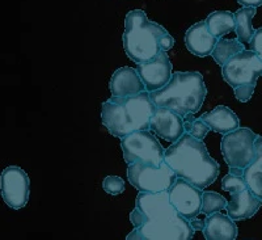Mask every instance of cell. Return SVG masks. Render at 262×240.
I'll use <instances>...</instances> for the list:
<instances>
[{
	"label": "cell",
	"instance_id": "4dcf8cb0",
	"mask_svg": "<svg viewBox=\"0 0 262 240\" xmlns=\"http://www.w3.org/2000/svg\"><path fill=\"white\" fill-rule=\"evenodd\" d=\"M229 173L236 176H243V168H238V167H229Z\"/></svg>",
	"mask_w": 262,
	"mask_h": 240
},
{
	"label": "cell",
	"instance_id": "7c38bea8",
	"mask_svg": "<svg viewBox=\"0 0 262 240\" xmlns=\"http://www.w3.org/2000/svg\"><path fill=\"white\" fill-rule=\"evenodd\" d=\"M135 70L143 82L147 92H154L169 82L172 76V62L167 51H160L152 59L137 63Z\"/></svg>",
	"mask_w": 262,
	"mask_h": 240
},
{
	"label": "cell",
	"instance_id": "603a6c76",
	"mask_svg": "<svg viewBox=\"0 0 262 240\" xmlns=\"http://www.w3.org/2000/svg\"><path fill=\"white\" fill-rule=\"evenodd\" d=\"M227 206V199L216 192H205L202 193V208L201 213L210 215V214L217 213L223 210Z\"/></svg>",
	"mask_w": 262,
	"mask_h": 240
},
{
	"label": "cell",
	"instance_id": "ba28073f",
	"mask_svg": "<svg viewBox=\"0 0 262 240\" xmlns=\"http://www.w3.org/2000/svg\"><path fill=\"white\" fill-rule=\"evenodd\" d=\"M257 134L248 128H237L224 134L221 142L223 159L228 167L244 169L254 159V141Z\"/></svg>",
	"mask_w": 262,
	"mask_h": 240
},
{
	"label": "cell",
	"instance_id": "8fae6325",
	"mask_svg": "<svg viewBox=\"0 0 262 240\" xmlns=\"http://www.w3.org/2000/svg\"><path fill=\"white\" fill-rule=\"evenodd\" d=\"M202 189L180 177H177L172 187L168 189L172 206L189 222L200 215L202 208Z\"/></svg>",
	"mask_w": 262,
	"mask_h": 240
},
{
	"label": "cell",
	"instance_id": "7402d4cb",
	"mask_svg": "<svg viewBox=\"0 0 262 240\" xmlns=\"http://www.w3.org/2000/svg\"><path fill=\"white\" fill-rule=\"evenodd\" d=\"M244 50V45L242 42L236 39H226V38H217L216 45H215L214 50H212L211 55L215 59L217 65L223 66L228 59H231L233 55Z\"/></svg>",
	"mask_w": 262,
	"mask_h": 240
},
{
	"label": "cell",
	"instance_id": "4316f807",
	"mask_svg": "<svg viewBox=\"0 0 262 240\" xmlns=\"http://www.w3.org/2000/svg\"><path fill=\"white\" fill-rule=\"evenodd\" d=\"M235 96L238 101L242 103H247L252 98L254 93V89H256V84L254 83H248V84H242V86L235 87Z\"/></svg>",
	"mask_w": 262,
	"mask_h": 240
},
{
	"label": "cell",
	"instance_id": "ac0fdd59",
	"mask_svg": "<svg viewBox=\"0 0 262 240\" xmlns=\"http://www.w3.org/2000/svg\"><path fill=\"white\" fill-rule=\"evenodd\" d=\"M201 118L212 131L223 134V135L240 128L238 117L229 108L224 107V105H219L215 109H212L211 112L205 113Z\"/></svg>",
	"mask_w": 262,
	"mask_h": 240
},
{
	"label": "cell",
	"instance_id": "8992f818",
	"mask_svg": "<svg viewBox=\"0 0 262 240\" xmlns=\"http://www.w3.org/2000/svg\"><path fill=\"white\" fill-rule=\"evenodd\" d=\"M123 159L127 164L146 163L160 167L164 162V148L156 136L148 130H139L128 134L121 139Z\"/></svg>",
	"mask_w": 262,
	"mask_h": 240
},
{
	"label": "cell",
	"instance_id": "4fadbf2b",
	"mask_svg": "<svg viewBox=\"0 0 262 240\" xmlns=\"http://www.w3.org/2000/svg\"><path fill=\"white\" fill-rule=\"evenodd\" d=\"M149 130L161 139L176 142L185 133L184 118L168 108L156 107L149 121Z\"/></svg>",
	"mask_w": 262,
	"mask_h": 240
},
{
	"label": "cell",
	"instance_id": "277c9868",
	"mask_svg": "<svg viewBox=\"0 0 262 240\" xmlns=\"http://www.w3.org/2000/svg\"><path fill=\"white\" fill-rule=\"evenodd\" d=\"M155 108L147 91L127 97L112 96L102 103L101 121L112 135L122 139L134 131L149 130Z\"/></svg>",
	"mask_w": 262,
	"mask_h": 240
},
{
	"label": "cell",
	"instance_id": "44dd1931",
	"mask_svg": "<svg viewBox=\"0 0 262 240\" xmlns=\"http://www.w3.org/2000/svg\"><path fill=\"white\" fill-rule=\"evenodd\" d=\"M256 13V7H243L235 13V32L237 39L242 44H249L250 38L253 36L254 29L252 20Z\"/></svg>",
	"mask_w": 262,
	"mask_h": 240
},
{
	"label": "cell",
	"instance_id": "6da1fadb",
	"mask_svg": "<svg viewBox=\"0 0 262 240\" xmlns=\"http://www.w3.org/2000/svg\"><path fill=\"white\" fill-rule=\"evenodd\" d=\"M133 231L127 240H190L194 230L173 208L168 192H140L130 214Z\"/></svg>",
	"mask_w": 262,
	"mask_h": 240
},
{
	"label": "cell",
	"instance_id": "d4e9b609",
	"mask_svg": "<svg viewBox=\"0 0 262 240\" xmlns=\"http://www.w3.org/2000/svg\"><path fill=\"white\" fill-rule=\"evenodd\" d=\"M247 184H245L244 177L243 176H236V175H226L222 180V189L226 190V192L229 193H235L238 192V190H243L245 189Z\"/></svg>",
	"mask_w": 262,
	"mask_h": 240
},
{
	"label": "cell",
	"instance_id": "ffe728a7",
	"mask_svg": "<svg viewBox=\"0 0 262 240\" xmlns=\"http://www.w3.org/2000/svg\"><path fill=\"white\" fill-rule=\"evenodd\" d=\"M206 27L216 38L235 30V13L229 11H215L206 18Z\"/></svg>",
	"mask_w": 262,
	"mask_h": 240
},
{
	"label": "cell",
	"instance_id": "7a4b0ae2",
	"mask_svg": "<svg viewBox=\"0 0 262 240\" xmlns=\"http://www.w3.org/2000/svg\"><path fill=\"white\" fill-rule=\"evenodd\" d=\"M164 162L177 177L200 189L211 185L219 175V164L210 156L206 145L189 133H184L164 152Z\"/></svg>",
	"mask_w": 262,
	"mask_h": 240
},
{
	"label": "cell",
	"instance_id": "5bb4252c",
	"mask_svg": "<svg viewBox=\"0 0 262 240\" xmlns=\"http://www.w3.org/2000/svg\"><path fill=\"white\" fill-rule=\"evenodd\" d=\"M109 91L116 97H127L146 91L143 82L133 67H121L116 70L109 82Z\"/></svg>",
	"mask_w": 262,
	"mask_h": 240
},
{
	"label": "cell",
	"instance_id": "f546056e",
	"mask_svg": "<svg viewBox=\"0 0 262 240\" xmlns=\"http://www.w3.org/2000/svg\"><path fill=\"white\" fill-rule=\"evenodd\" d=\"M190 225H191V227H193V230H195V231H198V230H202L203 228V222L200 219H196V218H194V219L190 221Z\"/></svg>",
	"mask_w": 262,
	"mask_h": 240
},
{
	"label": "cell",
	"instance_id": "9a60e30c",
	"mask_svg": "<svg viewBox=\"0 0 262 240\" xmlns=\"http://www.w3.org/2000/svg\"><path fill=\"white\" fill-rule=\"evenodd\" d=\"M262 201L257 198L248 188L231 193V201L227 202V215L233 221L249 219L257 214Z\"/></svg>",
	"mask_w": 262,
	"mask_h": 240
},
{
	"label": "cell",
	"instance_id": "5b68a950",
	"mask_svg": "<svg viewBox=\"0 0 262 240\" xmlns=\"http://www.w3.org/2000/svg\"><path fill=\"white\" fill-rule=\"evenodd\" d=\"M207 89L203 76L196 71L172 72L169 82L160 89L149 92L155 107H164L184 118L194 114L202 107Z\"/></svg>",
	"mask_w": 262,
	"mask_h": 240
},
{
	"label": "cell",
	"instance_id": "3957f363",
	"mask_svg": "<svg viewBox=\"0 0 262 240\" xmlns=\"http://www.w3.org/2000/svg\"><path fill=\"white\" fill-rule=\"evenodd\" d=\"M174 39L168 30L149 20L142 9L130 11L125 20L123 49L135 63L147 62L160 51L173 48Z\"/></svg>",
	"mask_w": 262,
	"mask_h": 240
},
{
	"label": "cell",
	"instance_id": "2e32d148",
	"mask_svg": "<svg viewBox=\"0 0 262 240\" xmlns=\"http://www.w3.org/2000/svg\"><path fill=\"white\" fill-rule=\"evenodd\" d=\"M217 38L209 32L206 27V21H200L191 25L185 33V45L188 50L200 58H206L211 55L216 45Z\"/></svg>",
	"mask_w": 262,
	"mask_h": 240
},
{
	"label": "cell",
	"instance_id": "30bf717a",
	"mask_svg": "<svg viewBox=\"0 0 262 240\" xmlns=\"http://www.w3.org/2000/svg\"><path fill=\"white\" fill-rule=\"evenodd\" d=\"M0 192L9 208L18 210L29 199V177L17 166L7 167L0 175Z\"/></svg>",
	"mask_w": 262,
	"mask_h": 240
},
{
	"label": "cell",
	"instance_id": "e0dca14e",
	"mask_svg": "<svg viewBox=\"0 0 262 240\" xmlns=\"http://www.w3.org/2000/svg\"><path fill=\"white\" fill-rule=\"evenodd\" d=\"M202 232L207 240H235L237 239L238 228L235 221L217 211L203 221Z\"/></svg>",
	"mask_w": 262,
	"mask_h": 240
},
{
	"label": "cell",
	"instance_id": "9c48e42d",
	"mask_svg": "<svg viewBox=\"0 0 262 240\" xmlns=\"http://www.w3.org/2000/svg\"><path fill=\"white\" fill-rule=\"evenodd\" d=\"M222 75L232 88L242 84H257L262 75V61L253 50L244 49L222 66Z\"/></svg>",
	"mask_w": 262,
	"mask_h": 240
},
{
	"label": "cell",
	"instance_id": "52a82bcc",
	"mask_svg": "<svg viewBox=\"0 0 262 240\" xmlns=\"http://www.w3.org/2000/svg\"><path fill=\"white\" fill-rule=\"evenodd\" d=\"M127 177L131 185L139 192H168L177 176L165 162L160 167L146 163H131L127 168Z\"/></svg>",
	"mask_w": 262,
	"mask_h": 240
},
{
	"label": "cell",
	"instance_id": "484cf974",
	"mask_svg": "<svg viewBox=\"0 0 262 240\" xmlns=\"http://www.w3.org/2000/svg\"><path fill=\"white\" fill-rule=\"evenodd\" d=\"M102 188L111 196H118L125 192V181L118 176H107L102 183Z\"/></svg>",
	"mask_w": 262,
	"mask_h": 240
},
{
	"label": "cell",
	"instance_id": "f1b7e54d",
	"mask_svg": "<svg viewBox=\"0 0 262 240\" xmlns=\"http://www.w3.org/2000/svg\"><path fill=\"white\" fill-rule=\"evenodd\" d=\"M238 3L244 7H259L262 6V0H237Z\"/></svg>",
	"mask_w": 262,
	"mask_h": 240
},
{
	"label": "cell",
	"instance_id": "d6986e66",
	"mask_svg": "<svg viewBox=\"0 0 262 240\" xmlns=\"http://www.w3.org/2000/svg\"><path fill=\"white\" fill-rule=\"evenodd\" d=\"M254 159L243 169V177L248 189L262 201V136L254 141Z\"/></svg>",
	"mask_w": 262,
	"mask_h": 240
},
{
	"label": "cell",
	"instance_id": "83f0119b",
	"mask_svg": "<svg viewBox=\"0 0 262 240\" xmlns=\"http://www.w3.org/2000/svg\"><path fill=\"white\" fill-rule=\"evenodd\" d=\"M249 45L250 50H253L258 55L259 59L262 61V28L254 30L253 36H252L249 41Z\"/></svg>",
	"mask_w": 262,
	"mask_h": 240
},
{
	"label": "cell",
	"instance_id": "cb8c5ba5",
	"mask_svg": "<svg viewBox=\"0 0 262 240\" xmlns=\"http://www.w3.org/2000/svg\"><path fill=\"white\" fill-rule=\"evenodd\" d=\"M191 116H193V114H188V116L184 117L185 133H189L191 136L196 138V139L203 141L206 138V135L209 134V131H211V129L203 122L202 118L194 119L191 118Z\"/></svg>",
	"mask_w": 262,
	"mask_h": 240
}]
</instances>
